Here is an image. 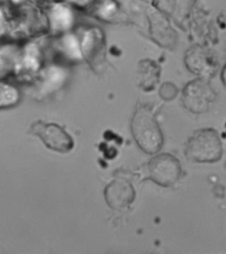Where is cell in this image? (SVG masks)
<instances>
[{
    "label": "cell",
    "mask_w": 226,
    "mask_h": 254,
    "mask_svg": "<svg viewBox=\"0 0 226 254\" xmlns=\"http://www.w3.org/2000/svg\"><path fill=\"white\" fill-rule=\"evenodd\" d=\"M131 128L135 142L143 152L154 155L162 148L163 131L148 106L141 104L137 107L131 120Z\"/></svg>",
    "instance_id": "cell-1"
},
{
    "label": "cell",
    "mask_w": 226,
    "mask_h": 254,
    "mask_svg": "<svg viewBox=\"0 0 226 254\" xmlns=\"http://www.w3.org/2000/svg\"><path fill=\"white\" fill-rule=\"evenodd\" d=\"M184 153L186 158L192 162H218L223 155L219 133L211 127L198 129L186 141Z\"/></svg>",
    "instance_id": "cell-2"
},
{
    "label": "cell",
    "mask_w": 226,
    "mask_h": 254,
    "mask_svg": "<svg viewBox=\"0 0 226 254\" xmlns=\"http://www.w3.org/2000/svg\"><path fill=\"white\" fill-rule=\"evenodd\" d=\"M217 97V92L210 80L196 77L182 88L181 102L190 113L202 114L210 111Z\"/></svg>",
    "instance_id": "cell-3"
},
{
    "label": "cell",
    "mask_w": 226,
    "mask_h": 254,
    "mask_svg": "<svg viewBox=\"0 0 226 254\" xmlns=\"http://www.w3.org/2000/svg\"><path fill=\"white\" fill-rule=\"evenodd\" d=\"M184 63L188 71L196 77L211 80L220 70V61L212 49L194 45L186 51Z\"/></svg>",
    "instance_id": "cell-4"
},
{
    "label": "cell",
    "mask_w": 226,
    "mask_h": 254,
    "mask_svg": "<svg viewBox=\"0 0 226 254\" xmlns=\"http://www.w3.org/2000/svg\"><path fill=\"white\" fill-rule=\"evenodd\" d=\"M149 179L159 186L170 187L179 180L181 165L173 155L164 153L153 157L148 163Z\"/></svg>",
    "instance_id": "cell-5"
},
{
    "label": "cell",
    "mask_w": 226,
    "mask_h": 254,
    "mask_svg": "<svg viewBox=\"0 0 226 254\" xmlns=\"http://www.w3.org/2000/svg\"><path fill=\"white\" fill-rule=\"evenodd\" d=\"M30 133L39 137L51 150L66 153L73 149L74 143L72 137L57 124L35 122L31 124Z\"/></svg>",
    "instance_id": "cell-6"
},
{
    "label": "cell",
    "mask_w": 226,
    "mask_h": 254,
    "mask_svg": "<svg viewBox=\"0 0 226 254\" xmlns=\"http://www.w3.org/2000/svg\"><path fill=\"white\" fill-rule=\"evenodd\" d=\"M104 196L110 208L121 210L134 201L135 190L127 179L117 177L106 186Z\"/></svg>",
    "instance_id": "cell-7"
},
{
    "label": "cell",
    "mask_w": 226,
    "mask_h": 254,
    "mask_svg": "<svg viewBox=\"0 0 226 254\" xmlns=\"http://www.w3.org/2000/svg\"><path fill=\"white\" fill-rule=\"evenodd\" d=\"M151 35L157 44L165 49H173L177 43L178 35L165 17H159L151 23Z\"/></svg>",
    "instance_id": "cell-8"
},
{
    "label": "cell",
    "mask_w": 226,
    "mask_h": 254,
    "mask_svg": "<svg viewBox=\"0 0 226 254\" xmlns=\"http://www.w3.org/2000/svg\"><path fill=\"white\" fill-rule=\"evenodd\" d=\"M161 74V66L155 61L145 59L139 63L137 70L138 83L145 92L155 89L160 80Z\"/></svg>",
    "instance_id": "cell-9"
},
{
    "label": "cell",
    "mask_w": 226,
    "mask_h": 254,
    "mask_svg": "<svg viewBox=\"0 0 226 254\" xmlns=\"http://www.w3.org/2000/svg\"><path fill=\"white\" fill-rule=\"evenodd\" d=\"M19 100V94L17 90L7 84H1V107L7 108L17 104Z\"/></svg>",
    "instance_id": "cell-10"
},
{
    "label": "cell",
    "mask_w": 226,
    "mask_h": 254,
    "mask_svg": "<svg viewBox=\"0 0 226 254\" xmlns=\"http://www.w3.org/2000/svg\"><path fill=\"white\" fill-rule=\"evenodd\" d=\"M159 96L163 100L170 102L175 99L178 94L177 86L171 82H165L159 88Z\"/></svg>",
    "instance_id": "cell-11"
},
{
    "label": "cell",
    "mask_w": 226,
    "mask_h": 254,
    "mask_svg": "<svg viewBox=\"0 0 226 254\" xmlns=\"http://www.w3.org/2000/svg\"><path fill=\"white\" fill-rule=\"evenodd\" d=\"M220 79L224 87L226 88V63L222 68L221 72H220Z\"/></svg>",
    "instance_id": "cell-12"
}]
</instances>
